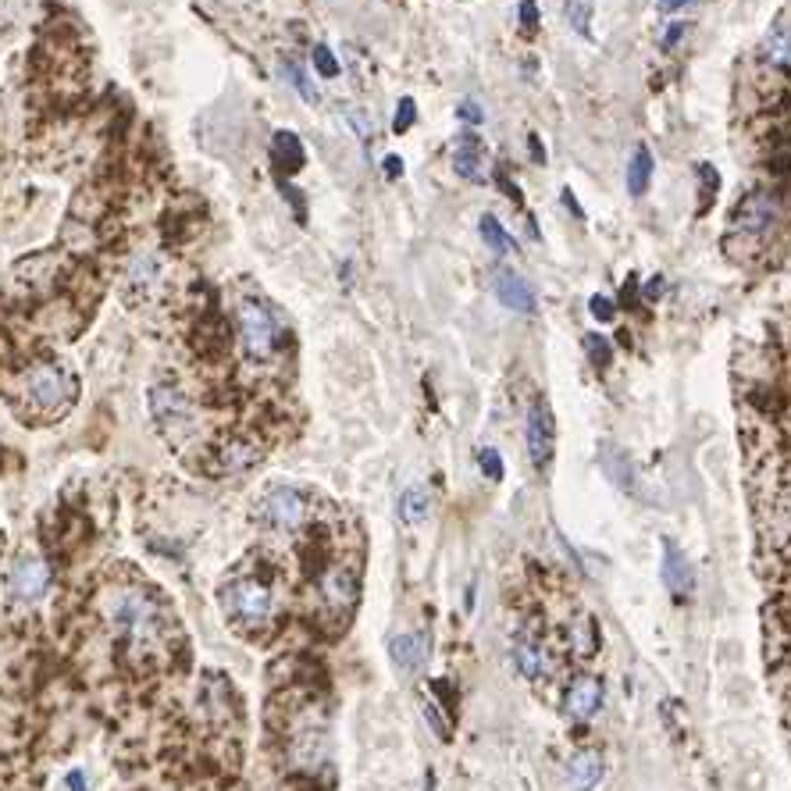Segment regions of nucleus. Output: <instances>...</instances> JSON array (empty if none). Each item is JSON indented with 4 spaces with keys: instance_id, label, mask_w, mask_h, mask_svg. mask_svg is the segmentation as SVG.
<instances>
[{
    "instance_id": "nucleus-3",
    "label": "nucleus",
    "mask_w": 791,
    "mask_h": 791,
    "mask_svg": "<svg viewBox=\"0 0 791 791\" xmlns=\"http://www.w3.org/2000/svg\"><path fill=\"white\" fill-rule=\"evenodd\" d=\"M111 620L125 631L136 649L150 645L157 638V628H161V610L157 603L147 596V592H136V588H125L111 599Z\"/></svg>"
},
{
    "instance_id": "nucleus-27",
    "label": "nucleus",
    "mask_w": 791,
    "mask_h": 791,
    "mask_svg": "<svg viewBox=\"0 0 791 791\" xmlns=\"http://www.w3.org/2000/svg\"><path fill=\"white\" fill-rule=\"evenodd\" d=\"M585 346H588V357H592V364L599 367V371H603L606 364H610V343H606L603 335H585Z\"/></svg>"
},
{
    "instance_id": "nucleus-19",
    "label": "nucleus",
    "mask_w": 791,
    "mask_h": 791,
    "mask_svg": "<svg viewBox=\"0 0 791 791\" xmlns=\"http://www.w3.org/2000/svg\"><path fill=\"white\" fill-rule=\"evenodd\" d=\"M271 154H275V164H278V172L282 175H293L303 168V143L293 136V132H278L275 150H271Z\"/></svg>"
},
{
    "instance_id": "nucleus-11",
    "label": "nucleus",
    "mask_w": 791,
    "mask_h": 791,
    "mask_svg": "<svg viewBox=\"0 0 791 791\" xmlns=\"http://www.w3.org/2000/svg\"><path fill=\"white\" fill-rule=\"evenodd\" d=\"M603 695L606 688L596 674H578L563 692V710L571 713L574 720H592L599 713V706H603Z\"/></svg>"
},
{
    "instance_id": "nucleus-18",
    "label": "nucleus",
    "mask_w": 791,
    "mask_h": 791,
    "mask_svg": "<svg viewBox=\"0 0 791 791\" xmlns=\"http://www.w3.org/2000/svg\"><path fill=\"white\" fill-rule=\"evenodd\" d=\"M567 774H571V784L578 791H592L599 781H603V756L596 749H585L567 763Z\"/></svg>"
},
{
    "instance_id": "nucleus-5",
    "label": "nucleus",
    "mask_w": 791,
    "mask_h": 791,
    "mask_svg": "<svg viewBox=\"0 0 791 791\" xmlns=\"http://www.w3.org/2000/svg\"><path fill=\"white\" fill-rule=\"evenodd\" d=\"M150 410H154V421L168 439H186L196 432V410L186 400V392L172 382H157L150 389Z\"/></svg>"
},
{
    "instance_id": "nucleus-30",
    "label": "nucleus",
    "mask_w": 791,
    "mask_h": 791,
    "mask_svg": "<svg viewBox=\"0 0 791 791\" xmlns=\"http://www.w3.org/2000/svg\"><path fill=\"white\" fill-rule=\"evenodd\" d=\"M414 118H417V107H414V100H410V97H403L400 104H396V122H392V129H396V132H407L410 125H414Z\"/></svg>"
},
{
    "instance_id": "nucleus-38",
    "label": "nucleus",
    "mask_w": 791,
    "mask_h": 791,
    "mask_svg": "<svg viewBox=\"0 0 791 791\" xmlns=\"http://www.w3.org/2000/svg\"><path fill=\"white\" fill-rule=\"evenodd\" d=\"M460 118H471V125L482 122V107L478 104H460Z\"/></svg>"
},
{
    "instance_id": "nucleus-24",
    "label": "nucleus",
    "mask_w": 791,
    "mask_h": 791,
    "mask_svg": "<svg viewBox=\"0 0 791 791\" xmlns=\"http://www.w3.org/2000/svg\"><path fill=\"white\" fill-rule=\"evenodd\" d=\"M157 278H161V261L157 257H136L132 264V289H143V293H154L157 289Z\"/></svg>"
},
{
    "instance_id": "nucleus-32",
    "label": "nucleus",
    "mask_w": 791,
    "mask_h": 791,
    "mask_svg": "<svg viewBox=\"0 0 791 791\" xmlns=\"http://www.w3.org/2000/svg\"><path fill=\"white\" fill-rule=\"evenodd\" d=\"M346 125H350V129L357 132L360 139L371 136V125H367V115L360 111V107H346Z\"/></svg>"
},
{
    "instance_id": "nucleus-37",
    "label": "nucleus",
    "mask_w": 791,
    "mask_h": 791,
    "mask_svg": "<svg viewBox=\"0 0 791 791\" xmlns=\"http://www.w3.org/2000/svg\"><path fill=\"white\" fill-rule=\"evenodd\" d=\"M382 168H385V175H389V179H400V175H403V161H400V157H385Z\"/></svg>"
},
{
    "instance_id": "nucleus-23",
    "label": "nucleus",
    "mask_w": 791,
    "mask_h": 791,
    "mask_svg": "<svg viewBox=\"0 0 791 791\" xmlns=\"http://www.w3.org/2000/svg\"><path fill=\"white\" fill-rule=\"evenodd\" d=\"M649 182H653V154H649V147H638L628 164V193L642 196Z\"/></svg>"
},
{
    "instance_id": "nucleus-9",
    "label": "nucleus",
    "mask_w": 791,
    "mask_h": 791,
    "mask_svg": "<svg viewBox=\"0 0 791 791\" xmlns=\"http://www.w3.org/2000/svg\"><path fill=\"white\" fill-rule=\"evenodd\" d=\"M524 439H528L531 464L539 467V471H546V467L553 464V453H556V421H553V414H549V407L542 400L531 407L528 428H524Z\"/></svg>"
},
{
    "instance_id": "nucleus-4",
    "label": "nucleus",
    "mask_w": 791,
    "mask_h": 791,
    "mask_svg": "<svg viewBox=\"0 0 791 791\" xmlns=\"http://www.w3.org/2000/svg\"><path fill=\"white\" fill-rule=\"evenodd\" d=\"M225 610L243 628H261L275 613V592L261 578H236L225 585Z\"/></svg>"
},
{
    "instance_id": "nucleus-31",
    "label": "nucleus",
    "mask_w": 791,
    "mask_h": 791,
    "mask_svg": "<svg viewBox=\"0 0 791 791\" xmlns=\"http://www.w3.org/2000/svg\"><path fill=\"white\" fill-rule=\"evenodd\" d=\"M567 18H571V25L581 36H588V4H581V0H567Z\"/></svg>"
},
{
    "instance_id": "nucleus-21",
    "label": "nucleus",
    "mask_w": 791,
    "mask_h": 791,
    "mask_svg": "<svg viewBox=\"0 0 791 791\" xmlns=\"http://www.w3.org/2000/svg\"><path fill=\"white\" fill-rule=\"evenodd\" d=\"M428 506H432V496H428L425 485H410V489L400 496V517H403V524H410V528H414V524H425Z\"/></svg>"
},
{
    "instance_id": "nucleus-14",
    "label": "nucleus",
    "mask_w": 791,
    "mask_h": 791,
    "mask_svg": "<svg viewBox=\"0 0 791 791\" xmlns=\"http://www.w3.org/2000/svg\"><path fill=\"white\" fill-rule=\"evenodd\" d=\"M453 172L467 182H485L489 179V157H485L482 139L460 136L457 150H453Z\"/></svg>"
},
{
    "instance_id": "nucleus-28",
    "label": "nucleus",
    "mask_w": 791,
    "mask_h": 791,
    "mask_svg": "<svg viewBox=\"0 0 791 791\" xmlns=\"http://www.w3.org/2000/svg\"><path fill=\"white\" fill-rule=\"evenodd\" d=\"M478 464H482L485 478H492V482H499V478H503V457H499L492 446H485L482 453H478Z\"/></svg>"
},
{
    "instance_id": "nucleus-22",
    "label": "nucleus",
    "mask_w": 791,
    "mask_h": 791,
    "mask_svg": "<svg viewBox=\"0 0 791 791\" xmlns=\"http://www.w3.org/2000/svg\"><path fill=\"white\" fill-rule=\"evenodd\" d=\"M567 645H571L578 656L596 653L599 645V631H596V620L592 617H574L571 628H567Z\"/></svg>"
},
{
    "instance_id": "nucleus-15",
    "label": "nucleus",
    "mask_w": 791,
    "mask_h": 791,
    "mask_svg": "<svg viewBox=\"0 0 791 791\" xmlns=\"http://www.w3.org/2000/svg\"><path fill=\"white\" fill-rule=\"evenodd\" d=\"M663 585L674 592L677 599H688L692 596V563L685 560V553L677 546H670V542H663Z\"/></svg>"
},
{
    "instance_id": "nucleus-25",
    "label": "nucleus",
    "mask_w": 791,
    "mask_h": 791,
    "mask_svg": "<svg viewBox=\"0 0 791 791\" xmlns=\"http://www.w3.org/2000/svg\"><path fill=\"white\" fill-rule=\"evenodd\" d=\"M482 239L492 253H499V257H503V253H514V239L506 236V229L499 225V218H492V214L482 218Z\"/></svg>"
},
{
    "instance_id": "nucleus-2",
    "label": "nucleus",
    "mask_w": 791,
    "mask_h": 791,
    "mask_svg": "<svg viewBox=\"0 0 791 791\" xmlns=\"http://www.w3.org/2000/svg\"><path fill=\"white\" fill-rule=\"evenodd\" d=\"M781 196L770 193V189H756V193L742 196L738 207L731 211V221H727V236L731 239H745V243H759L763 236L777 229L781 221Z\"/></svg>"
},
{
    "instance_id": "nucleus-35",
    "label": "nucleus",
    "mask_w": 791,
    "mask_h": 791,
    "mask_svg": "<svg viewBox=\"0 0 791 791\" xmlns=\"http://www.w3.org/2000/svg\"><path fill=\"white\" fill-rule=\"evenodd\" d=\"M699 0H660V11L663 15H677V11H688V8H695Z\"/></svg>"
},
{
    "instance_id": "nucleus-12",
    "label": "nucleus",
    "mask_w": 791,
    "mask_h": 791,
    "mask_svg": "<svg viewBox=\"0 0 791 791\" xmlns=\"http://www.w3.org/2000/svg\"><path fill=\"white\" fill-rule=\"evenodd\" d=\"M318 592L325 599L328 610L346 613L357 603V578H353L350 567H325L318 578Z\"/></svg>"
},
{
    "instance_id": "nucleus-7",
    "label": "nucleus",
    "mask_w": 791,
    "mask_h": 791,
    "mask_svg": "<svg viewBox=\"0 0 791 791\" xmlns=\"http://www.w3.org/2000/svg\"><path fill=\"white\" fill-rule=\"evenodd\" d=\"M257 517H261L264 528L282 531V535H289V531H300L303 521H307V496H303L300 489L278 485V489H271L268 496L261 499V506H257Z\"/></svg>"
},
{
    "instance_id": "nucleus-20",
    "label": "nucleus",
    "mask_w": 791,
    "mask_h": 791,
    "mask_svg": "<svg viewBox=\"0 0 791 791\" xmlns=\"http://www.w3.org/2000/svg\"><path fill=\"white\" fill-rule=\"evenodd\" d=\"M763 50H767V58L774 61V65L791 68V22L788 18H777V25L767 33Z\"/></svg>"
},
{
    "instance_id": "nucleus-8",
    "label": "nucleus",
    "mask_w": 791,
    "mask_h": 791,
    "mask_svg": "<svg viewBox=\"0 0 791 791\" xmlns=\"http://www.w3.org/2000/svg\"><path fill=\"white\" fill-rule=\"evenodd\" d=\"M514 667L521 670V677H528V681H546L556 670L553 645H549L539 631H531V628L521 631L514 642Z\"/></svg>"
},
{
    "instance_id": "nucleus-10",
    "label": "nucleus",
    "mask_w": 791,
    "mask_h": 791,
    "mask_svg": "<svg viewBox=\"0 0 791 791\" xmlns=\"http://www.w3.org/2000/svg\"><path fill=\"white\" fill-rule=\"evenodd\" d=\"M50 588V571L40 556H22L11 571V596L18 603H40Z\"/></svg>"
},
{
    "instance_id": "nucleus-6",
    "label": "nucleus",
    "mask_w": 791,
    "mask_h": 791,
    "mask_svg": "<svg viewBox=\"0 0 791 791\" xmlns=\"http://www.w3.org/2000/svg\"><path fill=\"white\" fill-rule=\"evenodd\" d=\"M25 396L36 410L54 414V410H65L75 400V382L58 364H36L25 375Z\"/></svg>"
},
{
    "instance_id": "nucleus-1",
    "label": "nucleus",
    "mask_w": 791,
    "mask_h": 791,
    "mask_svg": "<svg viewBox=\"0 0 791 791\" xmlns=\"http://www.w3.org/2000/svg\"><path fill=\"white\" fill-rule=\"evenodd\" d=\"M236 325H239V346H243L246 360H253V364H268L282 350L286 328H282L275 310L264 300H257V296H246L239 303Z\"/></svg>"
},
{
    "instance_id": "nucleus-16",
    "label": "nucleus",
    "mask_w": 791,
    "mask_h": 791,
    "mask_svg": "<svg viewBox=\"0 0 791 791\" xmlns=\"http://www.w3.org/2000/svg\"><path fill=\"white\" fill-rule=\"evenodd\" d=\"M261 460V446L246 435H236V439L221 442L218 449V471L221 474H239V471H250L253 464Z\"/></svg>"
},
{
    "instance_id": "nucleus-36",
    "label": "nucleus",
    "mask_w": 791,
    "mask_h": 791,
    "mask_svg": "<svg viewBox=\"0 0 791 791\" xmlns=\"http://www.w3.org/2000/svg\"><path fill=\"white\" fill-rule=\"evenodd\" d=\"M688 33V25L685 22H677V25H670L667 33H663V47H674V43H681V36Z\"/></svg>"
},
{
    "instance_id": "nucleus-17",
    "label": "nucleus",
    "mask_w": 791,
    "mask_h": 791,
    "mask_svg": "<svg viewBox=\"0 0 791 791\" xmlns=\"http://www.w3.org/2000/svg\"><path fill=\"white\" fill-rule=\"evenodd\" d=\"M389 653H392V663L400 670H407V674H421L428 663V649L421 635H396L389 642Z\"/></svg>"
},
{
    "instance_id": "nucleus-40",
    "label": "nucleus",
    "mask_w": 791,
    "mask_h": 791,
    "mask_svg": "<svg viewBox=\"0 0 791 791\" xmlns=\"http://www.w3.org/2000/svg\"><path fill=\"white\" fill-rule=\"evenodd\" d=\"M660 289H663V282H660V278H653V282H649V300H656V296H660Z\"/></svg>"
},
{
    "instance_id": "nucleus-39",
    "label": "nucleus",
    "mask_w": 791,
    "mask_h": 791,
    "mask_svg": "<svg viewBox=\"0 0 791 791\" xmlns=\"http://www.w3.org/2000/svg\"><path fill=\"white\" fill-rule=\"evenodd\" d=\"M68 784H72V791H86V781H82V774H68Z\"/></svg>"
},
{
    "instance_id": "nucleus-29",
    "label": "nucleus",
    "mask_w": 791,
    "mask_h": 791,
    "mask_svg": "<svg viewBox=\"0 0 791 791\" xmlns=\"http://www.w3.org/2000/svg\"><path fill=\"white\" fill-rule=\"evenodd\" d=\"M314 68H318L321 75H328V79H332V75H339V61H335V54L325 47V43H318V47H314Z\"/></svg>"
},
{
    "instance_id": "nucleus-34",
    "label": "nucleus",
    "mask_w": 791,
    "mask_h": 791,
    "mask_svg": "<svg viewBox=\"0 0 791 791\" xmlns=\"http://www.w3.org/2000/svg\"><path fill=\"white\" fill-rule=\"evenodd\" d=\"M521 25L524 29H535V25H539V4H535V0H521Z\"/></svg>"
},
{
    "instance_id": "nucleus-13",
    "label": "nucleus",
    "mask_w": 791,
    "mask_h": 791,
    "mask_svg": "<svg viewBox=\"0 0 791 791\" xmlns=\"http://www.w3.org/2000/svg\"><path fill=\"white\" fill-rule=\"evenodd\" d=\"M492 293H496V300L503 303V307L517 310V314H535V307H539L535 289L510 268H499L496 275H492Z\"/></svg>"
},
{
    "instance_id": "nucleus-26",
    "label": "nucleus",
    "mask_w": 791,
    "mask_h": 791,
    "mask_svg": "<svg viewBox=\"0 0 791 791\" xmlns=\"http://www.w3.org/2000/svg\"><path fill=\"white\" fill-rule=\"evenodd\" d=\"M282 72L289 75V82H293L296 90H300V97L307 100V104H318V90H314V82L307 79L303 65H296V61H286V65H282Z\"/></svg>"
},
{
    "instance_id": "nucleus-33",
    "label": "nucleus",
    "mask_w": 791,
    "mask_h": 791,
    "mask_svg": "<svg viewBox=\"0 0 791 791\" xmlns=\"http://www.w3.org/2000/svg\"><path fill=\"white\" fill-rule=\"evenodd\" d=\"M588 310L596 314V321H613V314H617L613 300H606V296H592V300H588Z\"/></svg>"
}]
</instances>
